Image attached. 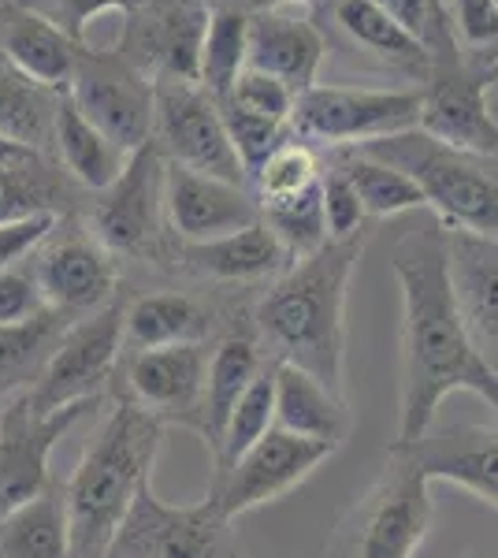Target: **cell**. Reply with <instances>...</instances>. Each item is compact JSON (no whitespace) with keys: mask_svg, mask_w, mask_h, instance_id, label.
Listing matches in <instances>:
<instances>
[{"mask_svg":"<svg viewBox=\"0 0 498 558\" xmlns=\"http://www.w3.org/2000/svg\"><path fill=\"white\" fill-rule=\"evenodd\" d=\"M391 265L402 291V380L391 447H413L428 436L454 391L484 399L498 417V376L476 354L454 302L447 228L432 220L405 231L394 242Z\"/></svg>","mask_w":498,"mask_h":558,"instance_id":"1","label":"cell"},{"mask_svg":"<svg viewBox=\"0 0 498 558\" xmlns=\"http://www.w3.org/2000/svg\"><path fill=\"white\" fill-rule=\"evenodd\" d=\"M365 239L368 231L328 239L316 254L291 260L250 320L265 357L302 368L339 399H347V294Z\"/></svg>","mask_w":498,"mask_h":558,"instance_id":"2","label":"cell"},{"mask_svg":"<svg viewBox=\"0 0 498 558\" xmlns=\"http://www.w3.org/2000/svg\"><path fill=\"white\" fill-rule=\"evenodd\" d=\"M165 425L120 399L97 436L86 444L71 481L63 484L71 558H108L134 495L153 481Z\"/></svg>","mask_w":498,"mask_h":558,"instance_id":"3","label":"cell"},{"mask_svg":"<svg viewBox=\"0 0 498 558\" xmlns=\"http://www.w3.org/2000/svg\"><path fill=\"white\" fill-rule=\"evenodd\" d=\"M424 86L421 128L436 142L476 157H498V116L491 112V86L498 83V49L473 52L458 41L442 0H432L424 26Z\"/></svg>","mask_w":498,"mask_h":558,"instance_id":"4","label":"cell"},{"mask_svg":"<svg viewBox=\"0 0 498 558\" xmlns=\"http://www.w3.org/2000/svg\"><path fill=\"white\" fill-rule=\"evenodd\" d=\"M353 149L410 175L424 205L436 213V220L447 231L498 239V157H476V153L454 149L424 134L421 128Z\"/></svg>","mask_w":498,"mask_h":558,"instance_id":"5","label":"cell"},{"mask_svg":"<svg viewBox=\"0 0 498 558\" xmlns=\"http://www.w3.org/2000/svg\"><path fill=\"white\" fill-rule=\"evenodd\" d=\"M432 529V481L405 447H387V465L342 514L328 558H413Z\"/></svg>","mask_w":498,"mask_h":558,"instance_id":"6","label":"cell"},{"mask_svg":"<svg viewBox=\"0 0 498 558\" xmlns=\"http://www.w3.org/2000/svg\"><path fill=\"white\" fill-rule=\"evenodd\" d=\"M421 123V89L373 86H320L297 94L291 134L302 142H324L331 149L365 146L376 138L413 131Z\"/></svg>","mask_w":498,"mask_h":558,"instance_id":"7","label":"cell"},{"mask_svg":"<svg viewBox=\"0 0 498 558\" xmlns=\"http://www.w3.org/2000/svg\"><path fill=\"white\" fill-rule=\"evenodd\" d=\"M165 153L146 142L89 202L86 231L112 257H165Z\"/></svg>","mask_w":498,"mask_h":558,"instance_id":"8","label":"cell"},{"mask_svg":"<svg viewBox=\"0 0 498 558\" xmlns=\"http://www.w3.org/2000/svg\"><path fill=\"white\" fill-rule=\"evenodd\" d=\"M108 558H239V547L231 539V518L212 495L194 507H171L146 481Z\"/></svg>","mask_w":498,"mask_h":558,"instance_id":"9","label":"cell"},{"mask_svg":"<svg viewBox=\"0 0 498 558\" xmlns=\"http://www.w3.org/2000/svg\"><path fill=\"white\" fill-rule=\"evenodd\" d=\"M153 86H157L153 142L160 146L168 165L250 186L216 97L202 83H183V78H157Z\"/></svg>","mask_w":498,"mask_h":558,"instance_id":"10","label":"cell"},{"mask_svg":"<svg viewBox=\"0 0 498 558\" xmlns=\"http://www.w3.org/2000/svg\"><path fill=\"white\" fill-rule=\"evenodd\" d=\"M68 97L97 131L108 134L126 153L153 142L157 86L116 49H89V45H83L75 75L68 83Z\"/></svg>","mask_w":498,"mask_h":558,"instance_id":"11","label":"cell"},{"mask_svg":"<svg viewBox=\"0 0 498 558\" xmlns=\"http://www.w3.org/2000/svg\"><path fill=\"white\" fill-rule=\"evenodd\" d=\"M123 362V302H108L97 313H86L60 339L41 380L26 391L38 413H57L78 402L101 399V387L116 380Z\"/></svg>","mask_w":498,"mask_h":558,"instance_id":"12","label":"cell"},{"mask_svg":"<svg viewBox=\"0 0 498 558\" xmlns=\"http://www.w3.org/2000/svg\"><path fill=\"white\" fill-rule=\"evenodd\" d=\"M205 31V0H142L138 8L123 12V31L120 41H116V52L123 60H131L153 83L157 78L197 83Z\"/></svg>","mask_w":498,"mask_h":558,"instance_id":"13","label":"cell"},{"mask_svg":"<svg viewBox=\"0 0 498 558\" xmlns=\"http://www.w3.org/2000/svg\"><path fill=\"white\" fill-rule=\"evenodd\" d=\"M208 343H183L123 354L116 376H123L120 399L146 410L160 425H183L205 436V376Z\"/></svg>","mask_w":498,"mask_h":558,"instance_id":"14","label":"cell"},{"mask_svg":"<svg viewBox=\"0 0 498 558\" xmlns=\"http://www.w3.org/2000/svg\"><path fill=\"white\" fill-rule=\"evenodd\" d=\"M335 451H339V447L291 436V432L271 425L231 470L212 473L208 495H212L223 514L234 521V518L250 514V510L265 507V502L283 499V495L297 488L313 470H320Z\"/></svg>","mask_w":498,"mask_h":558,"instance_id":"15","label":"cell"},{"mask_svg":"<svg viewBox=\"0 0 498 558\" xmlns=\"http://www.w3.org/2000/svg\"><path fill=\"white\" fill-rule=\"evenodd\" d=\"M94 407H101V399L57 413H38L26 402V395H15L0 407V514L49 488L52 447Z\"/></svg>","mask_w":498,"mask_h":558,"instance_id":"16","label":"cell"},{"mask_svg":"<svg viewBox=\"0 0 498 558\" xmlns=\"http://www.w3.org/2000/svg\"><path fill=\"white\" fill-rule=\"evenodd\" d=\"M31 272L38 279L45 305L71 313V317H86L116 302V287H120L116 257L86 228H71L68 216L38 250Z\"/></svg>","mask_w":498,"mask_h":558,"instance_id":"17","label":"cell"},{"mask_svg":"<svg viewBox=\"0 0 498 558\" xmlns=\"http://www.w3.org/2000/svg\"><path fill=\"white\" fill-rule=\"evenodd\" d=\"M165 223L175 242H208L260 223L250 186L165 165Z\"/></svg>","mask_w":498,"mask_h":558,"instance_id":"18","label":"cell"},{"mask_svg":"<svg viewBox=\"0 0 498 558\" xmlns=\"http://www.w3.org/2000/svg\"><path fill=\"white\" fill-rule=\"evenodd\" d=\"M165 257H171V265L179 272L202 279V283H265L287 272L291 257L279 246V239L271 235L265 223H250L242 231L231 235L208 239V242H175L165 250Z\"/></svg>","mask_w":498,"mask_h":558,"instance_id":"19","label":"cell"},{"mask_svg":"<svg viewBox=\"0 0 498 558\" xmlns=\"http://www.w3.org/2000/svg\"><path fill=\"white\" fill-rule=\"evenodd\" d=\"M450 283L476 354L498 376V239L447 231Z\"/></svg>","mask_w":498,"mask_h":558,"instance_id":"20","label":"cell"},{"mask_svg":"<svg viewBox=\"0 0 498 558\" xmlns=\"http://www.w3.org/2000/svg\"><path fill=\"white\" fill-rule=\"evenodd\" d=\"M432 484L447 481L498 510V428L447 425L405 447Z\"/></svg>","mask_w":498,"mask_h":558,"instance_id":"21","label":"cell"},{"mask_svg":"<svg viewBox=\"0 0 498 558\" xmlns=\"http://www.w3.org/2000/svg\"><path fill=\"white\" fill-rule=\"evenodd\" d=\"M324 60H328V41L316 23L287 12L250 15L246 68L265 71V75L291 86L294 94H305L320 83Z\"/></svg>","mask_w":498,"mask_h":558,"instance_id":"22","label":"cell"},{"mask_svg":"<svg viewBox=\"0 0 498 558\" xmlns=\"http://www.w3.org/2000/svg\"><path fill=\"white\" fill-rule=\"evenodd\" d=\"M83 45L86 41L71 38L57 23H49L45 15L31 12V8L15 4V0L0 4V52L26 78H34L45 89H57V94L68 89Z\"/></svg>","mask_w":498,"mask_h":558,"instance_id":"23","label":"cell"},{"mask_svg":"<svg viewBox=\"0 0 498 558\" xmlns=\"http://www.w3.org/2000/svg\"><path fill=\"white\" fill-rule=\"evenodd\" d=\"M208 336H212V313L194 294L153 291L123 305V354L208 343Z\"/></svg>","mask_w":498,"mask_h":558,"instance_id":"24","label":"cell"},{"mask_svg":"<svg viewBox=\"0 0 498 558\" xmlns=\"http://www.w3.org/2000/svg\"><path fill=\"white\" fill-rule=\"evenodd\" d=\"M126 157L131 153L97 131L63 89L57 101V123H52V160L63 168V175L83 191L97 194L108 183H116V175L126 168Z\"/></svg>","mask_w":498,"mask_h":558,"instance_id":"25","label":"cell"},{"mask_svg":"<svg viewBox=\"0 0 498 558\" xmlns=\"http://www.w3.org/2000/svg\"><path fill=\"white\" fill-rule=\"evenodd\" d=\"M265 350H260L253 328L228 331L216 339L212 354H208V376H205V444L208 451L220 447V436L231 421V410L246 395V387L257 380L265 368Z\"/></svg>","mask_w":498,"mask_h":558,"instance_id":"26","label":"cell"},{"mask_svg":"<svg viewBox=\"0 0 498 558\" xmlns=\"http://www.w3.org/2000/svg\"><path fill=\"white\" fill-rule=\"evenodd\" d=\"M276 428L291 436L339 447L350 432L347 399L331 395L320 380L294 365L276 362Z\"/></svg>","mask_w":498,"mask_h":558,"instance_id":"27","label":"cell"},{"mask_svg":"<svg viewBox=\"0 0 498 558\" xmlns=\"http://www.w3.org/2000/svg\"><path fill=\"white\" fill-rule=\"evenodd\" d=\"M78 317L45 305L41 313L20 324H0V402L26 395L41 380L45 365L52 362L60 339Z\"/></svg>","mask_w":498,"mask_h":558,"instance_id":"28","label":"cell"},{"mask_svg":"<svg viewBox=\"0 0 498 558\" xmlns=\"http://www.w3.org/2000/svg\"><path fill=\"white\" fill-rule=\"evenodd\" d=\"M0 558H71V529L63 484L0 514Z\"/></svg>","mask_w":498,"mask_h":558,"instance_id":"29","label":"cell"},{"mask_svg":"<svg viewBox=\"0 0 498 558\" xmlns=\"http://www.w3.org/2000/svg\"><path fill=\"white\" fill-rule=\"evenodd\" d=\"M57 89H45L26 78L0 52V138L20 142L52 157V123H57Z\"/></svg>","mask_w":498,"mask_h":558,"instance_id":"30","label":"cell"},{"mask_svg":"<svg viewBox=\"0 0 498 558\" xmlns=\"http://www.w3.org/2000/svg\"><path fill=\"white\" fill-rule=\"evenodd\" d=\"M331 168H339L350 179V186L357 191L361 205H365V216H373V220H391V216L424 209V197L410 175L398 172L394 165L365 157L361 149H331Z\"/></svg>","mask_w":498,"mask_h":558,"instance_id":"31","label":"cell"},{"mask_svg":"<svg viewBox=\"0 0 498 558\" xmlns=\"http://www.w3.org/2000/svg\"><path fill=\"white\" fill-rule=\"evenodd\" d=\"M331 12H335V23H339L361 49H368L373 57L387 60V64H394V68L424 75V64H428L424 41L413 38L405 26H398L384 8L373 4V0H335Z\"/></svg>","mask_w":498,"mask_h":558,"instance_id":"32","label":"cell"},{"mask_svg":"<svg viewBox=\"0 0 498 558\" xmlns=\"http://www.w3.org/2000/svg\"><path fill=\"white\" fill-rule=\"evenodd\" d=\"M250 57V15L239 8H208V31L202 45V68H197V83L220 101L231 94L239 75L246 71Z\"/></svg>","mask_w":498,"mask_h":558,"instance_id":"33","label":"cell"},{"mask_svg":"<svg viewBox=\"0 0 498 558\" xmlns=\"http://www.w3.org/2000/svg\"><path fill=\"white\" fill-rule=\"evenodd\" d=\"M71 202L75 186L60 172L57 160H45L38 168H0V223L31 213L68 216Z\"/></svg>","mask_w":498,"mask_h":558,"instance_id":"34","label":"cell"},{"mask_svg":"<svg viewBox=\"0 0 498 558\" xmlns=\"http://www.w3.org/2000/svg\"><path fill=\"white\" fill-rule=\"evenodd\" d=\"M271 425H276V362L268 357L265 368L257 373V380L246 387L239 407L231 410V421L220 436V447L212 451V473L231 470Z\"/></svg>","mask_w":498,"mask_h":558,"instance_id":"35","label":"cell"},{"mask_svg":"<svg viewBox=\"0 0 498 558\" xmlns=\"http://www.w3.org/2000/svg\"><path fill=\"white\" fill-rule=\"evenodd\" d=\"M324 168H320V157L309 142L302 138H287L279 149L268 153V160L250 175V186H253V197L257 205H271V202H287V197H297L305 191H313L320 183Z\"/></svg>","mask_w":498,"mask_h":558,"instance_id":"36","label":"cell"},{"mask_svg":"<svg viewBox=\"0 0 498 558\" xmlns=\"http://www.w3.org/2000/svg\"><path fill=\"white\" fill-rule=\"evenodd\" d=\"M260 223L279 239V246L287 250V257H309L328 242V223H324V197L320 183L313 191L287 197V202L260 205Z\"/></svg>","mask_w":498,"mask_h":558,"instance_id":"37","label":"cell"},{"mask_svg":"<svg viewBox=\"0 0 498 558\" xmlns=\"http://www.w3.org/2000/svg\"><path fill=\"white\" fill-rule=\"evenodd\" d=\"M216 105H220V112H223V128H228L231 146L239 153L242 168H246V179L265 165L271 149H279L287 138H291V128H287V123L260 120V116L242 112V108H234L228 101H216Z\"/></svg>","mask_w":498,"mask_h":558,"instance_id":"38","label":"cell"},{"mask_svg":"<svg viewBox=\"0 0 498 558\" xmlns=\"http://www.w3.org/2000/svg\"><path fill=\"white\" fill-rule=\"evenodd\" d=\"M220 101H228L234 108H242V112L250 116H260V120H271V123H287L291 128V116H294V101L297 94L287 83H279V78L265 75V71H253L246 68L239 75V83L231 86L228 97H220Z\"/></svg>","mask_w":498,"mask_h":558,"instance_id":"39","label":"cell"},{"mask_svg":"<svg viewBox=\"0 0 498 558\" xmlns=\"http://www.w3.org/2000/svg\"><path fill=\"white\" fill-rule=\"evenodd\" d=\"M320 197H324V223H328V239H353L365 231V205H361L357 191L339 168L328 165L320 175Z\"/></svg>","mask_w":498,"mask_h":558,"instance_id":"40","label":"cell"},{"mask_svg":"<svg viewBox=\"0 0 498 558\" xmlns=\"http://www.w3.org/2000/svg\"><path fill=\"white\" fill-rule=\"evenodd\" d=\"M15 4L31 8V12L45 15L49 23H57L60 31H68L71 38L83 41L86 26L105 12H131L142 0H15Z\"/></svg>","mask_w":498,"mask_h":558,"instance_id":"41","label":"cell"},{"mask_svg":"<svg viewBox=\"0 0 498 558\" xmlns=\"http://www.w3.org/2000/svg\"><path fill=\"white\" fill-rule=\"evenodd\" d=\"M60 220H63L60 213H31V216H20V220L0 223V272L15 268L31 254H38L52 231L60 228Z\"/></svg>","mask_w":498,"mask_h":558,"instance_id":"42","label":"cell"},{"mask_svg":"<svg viewBox=\"0 0 498 558\" xmlns=\"http://www.w3.org/2000/svg\"><path fill=\"white\" fill-rule=\"evenodd\" d=\"M450 26L458 41L473 52L498 49V4L495 0H450Z\"/></svg>","mask_w":498,"mask_h":558,"instance_id":"43","label":"cell"},{"mask_svg":"<svg viewBox=\"0 0 498 558\" xmlns=\"http://www.w3.org/2000/svg\"><path fill=\"white\" fill-rule=\"evenodd\" d=\"M45 310L41 287L34 272H23V268H4L0 272V324H20L34 313Z\"/></svg>","mask_w":498,"mask_h":558,"instance_id":"44","label":"cell"},{"mask_svg":"<svg viewBox=\"0 0 498 558\" xmlns=\"http://www.w3.org/2000/svg\"><path fill=\"white\" fill-rule=\"evenodd\" d=\"M376 8H384L387 15L405 26V31L413 34V38H424V26H428V8L432 0H373Z\"/></svg>","mask_w":498,"mask_h":558,"instance_id":"45","label":"cell"},{"mask_svg":"<svg viewBox=\"0 0 498 558\" xmlns=\"http://www.w3.org/2000/svg\"><path fill=\"white\" fill-rule=\"evenodd\" d=\"M208 8L223 4V8H239L246 15H260V12H287V8L297 4H320V0H205Z\"/></svg>","mask_w":498,"mask_h":558,"instance_id":"46","label":"cell"},{"mask_svg":"<svg viewBox=\"0 0 498 558\" xmlns=\"http://www.w3.org/2000/svg\"><path fill=\"white\" fill-rule=\"evenodd\" d=\"M45 160H52V157H45V153L31 146H20V142L0 138V168H38Z\"/></svg>","mask_w":498,"mask_h":558,"instance_id":"47","label":"cell"},{"mask_svg":"<svg viewBox=\"0 0 498 558\" xmlns=\"http://www.w3.org/2000/svg\"><path fill=\"white\" fill-rule=\"evenodd\" d=\"M458 558H473V555H458Z\"/></svg>","mask_w":498,"mask_h":558,"instance_id":"48","label":"cell"},{"mask_svg":"<svg viewBox=\"0 0 498 558\" xmlns=\"http://www.w3.org/2000/svg\"><path fill=\"white\" fill-rule=\"evenodd\" d=\"M0 4H4V0H0Z\"/></svg>","mask_w":498,"mask_h":558,"instance_id":"49","label":"cell"},{"mask_svg":"<svg viewBox=\"0 0 498 558\" xmlns=\"http://www.w3.org/2000/svg\"><path fill=\"white\" fill-rule=\"evenodd\" d=\"M495 4H498V0H495Z\"/></svg>","mask_w":498,"mask_h":558,"instance_id":"50","label":"cell"}]
</instances>
